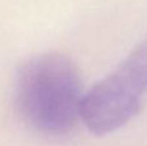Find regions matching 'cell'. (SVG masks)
<instances>
[{"mask_svg":"<svg viewBox=\"0 0 147 146\" xmlns=\"http://www.w3.org/2000/svg\"><path fill=\"white\" fill-rule=\"evenodd\" d=\"M83 82L75 62L62 53H44L22 65L14 80V106L31 129L63 136L81 120Z\"/></svg>","mask_w":147,"mask_h":146,"instance_id":"cell-1","label":"cell"},{"mask_svg":"<svg viewBox=\"0 0 147 146\" xmlns=\"http://www.w3.org/2000/svg\"><path fill=\"white\" fill-rule=\"evenodd\" d=\"M147 93V36L107 76L85 93L81 122L97 136L112 133L130 122Z\"/></svg>","mask_w":147,"mask_h":146,"instance_id":"cell-2","label":"cell"}]
</instances>
